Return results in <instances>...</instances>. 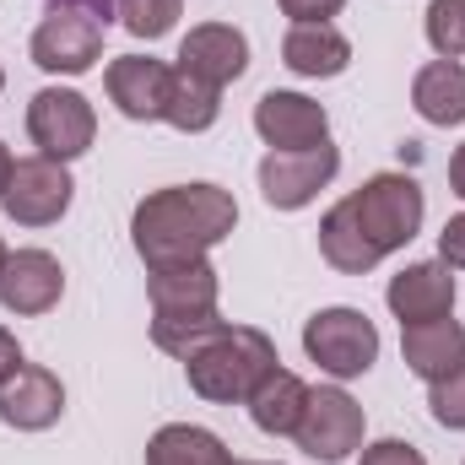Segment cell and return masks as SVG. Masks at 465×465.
<instances>
[{"label": "cell", "instance_id": "obj_11", "mask_svg": "<svg viewBox=\"0 0 465 465\" xmlns=\"http://www.w3.org/2000/svg\"><path fill=\"white\" fill-rule=\"evenodd\" d=\"M254 130L271 152H309L331 141V114L303 93H265L254 104Z\"/></svg>", "mask_w": 465, "mask_h": 465}, {"label": "cell", "instance_id": "obj_23", "mask_svg": "<svg viewBox=\"0 0 465 465\" xmlns=\"http://www.w3.org/2000/svg\"><path fill=\"white\" fill-rule=\"evenodd\" d=\"M223 114V93L217 87H206V82H195V76H184V71H173V93H168V124L173 130H184V135H201V130H212Z\"/></svg>", "mask_w": 465, "mask_h": 465}, {"label": "cell", "instance_id": "obj_24", "mask_svg": "<svg viewBox=\"0 0 465 465\" xmlns=\"http://www.w3.org/2000/svg\"><path fill=\"white\" fill-rule=\"evenodd\" d=\"M428 44L439 49V60H460L465 54V0H433L428 5Z\"/></svg>", "mask_w": 465, "mask_h": 465}, {"label": "cell", "instance_id": "obj_22", "mask_svg": "<svg viewBox=\"0 0 465 465\" xmlns=\"http://www.w3.org/2000/svg\"><path fill=\"white\" fill-rule=\"evenodd\" d=\"M320 254H325L336 271H347V276H362V271H373V265L384 260V254L368 243V232L357 228V217L347 212V201L325 212V223H320Z\"/></svg>", "mask_w": 465, "mask_h": 465}, {"label": "cell", "instance_id": "obj_8", "mask_svg": "<svg viewBox=\"0 0 465 465\" xmlns=\"http://www.w3.org/2000/svg\"><path fill=\"white\" fill-rule=\"evenodd\" d=\"M71 190H76V184H71L65 163H54V157H16L0 206H5V217L22 223V228H49V223L65 217Z\"/></svg>", "mask_w": 465, "mask_h": 465}, {"label": "cell", "instance_id": "obj_17", "mask_svg": "<svg viewBox=\"0 0 465 465\" xmlns=\"http://www.w3.org/2000/svg\"><path fill=\"white\" fill-rule=\"evenodd\" d=\"M401 351H406V368L428 384L450 379L465 362V331L455 320H422V325H401Z\"/></svg>", "mask_w": 465, "mask_h": 465}, {"label": "cell", "instance_id": "obj_6", "mask_svg": "<svg viewBox=\"0 0 465 465\" xmlns=\"http://www.w3.org/2000/svg\"><path fill=\"white\" fill-rule=\"evenodd\" d=\"M27 135H33L38 157L71 163V157H82V152L93 146L98 114H93V104H87L82 93H71V87H44V93H33V104H27Z\"/></svg>", "mask_w": 465, "mask_h": 465}, {"label": "cell", "instance_id": "obj_20", "mask_svg": "<svg viewBox=\"0 0 465 465\" xmlns=\"http://www.w3.org/2000/svg\"><path fill=\"white\" fill-rule=\"evenodd\" d=\"M411 104L428 124H465V65L460 60H433L411 82Z\"/></svg>", "mask_w": 465, "mask_h": 465}, {"label": "cell", "instance_id": "obj_9", "mask_svg": "<svg viewBox=\"0 0 465 465\" xmlns=\"http://www.w3.org/2000/svg\"><path fill=\"white\" fill-rule=\"evenodd\" d=\"M298 450L314 455V460L336 465L347 460L351 450L362 444V406L351 401L347 390L325 384V390H309V406H303V422H298Z\"/></svg>", "mask_w": 465, "mask_h": 465}, {"label": "cell", "instance_id": "obj_16", "mask_svg": "<svg viewBox=\"0 0 465 465\" xmlns=\"http://www.w3.org/2000/svg\"><path fill=\"white\" fill-rule=\"evenodd\" d=\"M173 93V71L146 54H119L109 65V98L119 104L124 119H163Z\"/></svg>", "mask_w": 465, "mask_h": 465}, {"label": "cell", "instance_id": "obj_19", "mask_svg": "<svg viewBox=\"0 0 465 465\" xmlns=\"http://www.w3.org/2000/svg\"><path fill=\"white\" fill-rule=\"evenodd\" d=\"M243 406H249V417H254L260 433L282 439V433H298L303 406H309V384H303L298 373H287V368H271V373L260 379V390H254Z\"/></svg>", "mask_w": 465, "mask_h": 465}, {"label": "cell", "instance_id": "obj_4", "mask_svg": "<svg viewBox=\"0 0 465 465\" xmlns=\"http://www.w3.org/2000/svg\"><path fill=\"white\" fill-rule=\"evenodd\" d=\"M347 212L357 217V228L368 232V243L379 254H395V249H406L417 238L428 206H422V184L417 179H406V173H373L362 190L347 195Z\"/></svg>", "mask_w": 465, "mask_h": 465}, {"label": "cell", "instance_id": "obj_30", "mask_svg": "<svg viewBox=\"0 0 465 465\" xmlns=\"http://www.w3.org/2000/svg\"><path fill=\"white\" fill-rule=\"evenodd\" d=\"M49 5H71V11H87V16H98L104 27L119 16V0H49Z\"/></svg>", "mask_w": 465, "mask_h": 465}, {"label": "cell", "instance_id": "obj_34", "mask_svg": "<svg viewBox=\"0 0 465 465\" xmlns=\"http://www.w3.org/2000/svg\"><path fill=\"white\" fill-rule=\"evenodd\" d=\"M0 271H5V243H0Z\"/></svg>", "mask_w": 465, "mask_h": 465}, {"label": "cell", "instance_id": "obj_21", "mask_svg": "<svg viewBox=\"0 0 465 465\" xmlns=\"http://www.w3.org/2000/svg\"><path fill=\"white\" fill-rule=\"evenodd\" d=\"M146 465H238L228 455V444L206 428H190V422H168L152 433L146 444Z\"/></svg>", "mask_w": 465, "mask_h": 465}, {"label": "cell", "instance_id": "obj_1", "mask_svg": "<svg viewBox=\"0 0 465 465\" xmlns=\"http://www.w3.org/2000/svg\"><path fill=\"white\" fill-rule=\"evenodd\" d=\"M232 228H238V206H232L228 190H217V184H173V190H157L130 217V238H135V254L146 260V271L195 265Z\"/></svg>", "mask_w": 465, "mask_h": 465}, {"label": "cell", "instance_id": "obj_32", "mask_svg": "<svg viewBox=\"0 0 465 465\" xmlns=\"http://www.w3.org/2000/svg\"><path fill=\"white\" fill-rule=\"evenodd\" d=\"M450 184H455V195L465 201V146L455 152V157H450Z\"/></svg>", "mask_w": 465, "mask_h": 465}, {"label": "cell", "instance_id": "obj_10", "mask_svg": "<svg viewBox=\"0 0 465 465\" xmlns=\"http://www.w3.org/2000/svg\"><path fill=\"white\" fill-rule=\"evenodd\" d=\"M336 168H341V152L331 141L309 146V152H271L260 163V195L276 212H298L336 179Z\"/></svg>", "mask_w": 465, "mask_h": 465}, {"label": "cell", "instance_id": "obj_31", "mask_svg": "<svg viewBox=\"0 0 465 465\" xmlns=\"http://www.w3.org/2000/svg\"><path fill=\"white\" fill-rule=\"evenodd\" d=\"M16 368H22V347H16V336H11V331L0 325V384H5V379H11Z\"/></svg>", "mask_w": 465, "mask_h": 465}, {"label": "cell", "instance_id": "obj_28", "mask_svg": "<svg viewBox=\"0 0 465 465\" xmlns=\"http://www.w3.org/2000/svg\"><path fill=\"white\" fill-rule=\"evenodd\" d=\"M439 260H444L450 271H460L465 265V212L444 223V232H439Z\"/></svg>", "mask_w": 465, "mask_h": 465}, {"label": "cell", "instance_id": "obj_35", "mask_svg": "<svg viewBox=\"0 0 465 465\" xmlns=\"http://www.w3.org/2000/svg\"><path fill=\"white\" fill-rule=\"evenodd\" d=\"M0 87H5V71H0Z\"/></svg>", "mask_w": 465, "mask_h": 465}, {"label": "cell", "instance_id": "obj_33", "mask_svg": "<svg viewBox=\"0 0 465 465\" xmlns=\"http://www.w3.org/2000/svg\"><path fill=\"white\" fill-rule=\"evenodd\" d=\"M11 168H16V157H11L5 141H0V195H5V184H11Z\"/></svg>", "mask_w": 465, "mask_h": 465}, {"label": "cell", "instance_id": "obj_5", "mask_svg": "<svg viewBox=\"0 0 465 465\" xmlns=\"http://www.w3.org/2000/svg\"><path fill=\"white\" fill-rule=\"evenodd\" d=\"M303 351L331 373V379H357L379 357V331L357 309H320L303 325Z\"/></svg>", "mask_w": 465, "mask_h": 465}, {"label": "cell", "instance_id": "obj_29", "mask_svg": "<svg viewBox=\"0 0 465 465\" xmlns=\"http://www.w3.org/2000/svg\"><path fill=\"white\" fill-rule=\"evenodd\" d=\"M341 5H347V0H282V11H287L292 22H331Z\"/></svg>", "mask_w": 465, "mask_h": 465}, {"label": "cell", "instance_id": "obj_15", "mask_svg": "<svg viewBox=\"0 0 465 465\" xmlns=\"http://www.w3.org/2000/svg\"><path fill=\"white\" fill-rule=\"evenodd\" d=\"M60 411H65V384H60L49 368L22 362V368L0 384V422H5V428L44 433V428L60 422Z\"/></svg>", "mask_w": 465, "mask_h": 465}, {"label": "cell", "instance_id": "obj_14", "mask_svg": "<svg viewBox=\"0 0 465 465\" xmlns=\"http://www.w3.org/2000/svg\"><path fill=\"white\" fill-rule=\"evenodd\" d=\"M65 292V271L49 249H16L0 271V303L11 314H49Z\"/></svg>", "mask_w": 465, "mask_h": 465}, {"label": "cell", "instance_id": "obj_18", "mask_svg": "<svg viewBox=\"0 0 465 465\" xmlns=\"http://www.w3.org/2000/svg\"><path fill=\"white\" fill-rule=\"evenodd\" d=\"M282 60H287V71H298V76H341L351 65V44L331 27V22H298L287 38H282Z\"/></svg>", "mask_w": 465, "mask_h": 465}, {"label": "cell", "instance_id": "obj_13", "mask_svg": "<svg viewBox=\"0 0 465 465\" xmlns=\"http://www.w3.org/2000/svg\"><path fill=\"white\" fill-rule=\"evenodd\" d=\"M384 303L401 325H422V320H450L455 309V276L444 260H422V265H406L401 276H390L384 287Z\"/></svg>", "mask_w": 465, "mask_h": 465}, {"label": "cell", "instance_id": "obj_26", "mask_svg": "<svg viewBox=\"0 0 465 465\" xmlns=\"http://www.w3.org/2000/svg\"><path fill=\"white\" fill-rule=\"evenodd\" d=\"M428 406H433V417H439L444 428H465V362L450 373V379H439V384H433Z\"/></svg>", "mask_w": 465, "mask_h": 465}, {"label": "cell", "instance_id": "obj_3", "mask_svg": "<svg viewBox=\"0 0 465 465\" xmlns=\"http://www.w3.org/2000/svg\"><path fill=\"white\" fill-rule=\"evenodd\" d=\"M276 368V347L265 331H249V325H223L201 351L184 357V373H190V390L212 406H232V401H249L260 390V379Z\"/></svg>", "mask_w": 465, "mask_h": 465}, {"label": "cell", "instance_id": "obj_2", "mask_svg": "<svg viewBox=\"0 0 465 465\" xmlns=\"http://www.w3.org/2000/svg\"><path fill=\"white\" fill-rule=\"evenodd\" d=\"M146 292H152V341L163 351H173L179 362L190 351H201L228 325V320H217V271L206 260L152 271Z\"/></svg>", "mask_w": 465, "mask_h": 465}, {"label": "cell", "instance_id": "obj_25", "mask_svg": "<svg viewBox=\"0 0 465 465\" xmlns=\"http://www.w3.org/2000/svg\"><path fill=\"white\" fill-rule=\"evenodd\" d=\"M119 22H124V33H135V38H163V33H173V22H179V0H119Z\"/></svg>", "mask_w": 465, "mask_h": 465}, {"label": "cell", "instance_id": "obj_27", "mask_svg": "<svg viewBox=\"0 0 465 465\" xmlns=\"http://www.w3.org/2000/svg\"><path fill=\"white\" fill-rule=\"evenodd\" d=\"M362 465H428V460H422V450L406 444V439H379L373 450H362Z\"/></svg>", "mask_w": 465, "mask_h": 465}, {"label": "cell", "instance_id": "obj_7", "mask_svg": "<svg viewBox=\"0 0 465 465\" xmlns=\"http://www.w3.org/2000/svg\"><path fill=\"white\" fill-rule=\"evenodd\" d=\"M104 22L87 16V11H71V5H49V16L38 22L33 33V65L38 71H54V76H82L98 65L104 54Z\"/></svg>", "mask_w": 465, "mask_h": 465}, {"label": "cell", "instance_id": "obj_12", "mask_svg": "<svg viewBox=\"0 0 465 465\" xmlns=\"http://www.w3.org/2000/svg\"><path fill=\"white\" fill-rule=\"evenodd\" d=\"M173 71H184V76H195V82L223 93L228 82H238L249 71V38L238 27H228V22H201L179 44V65Z\"/></svg>", "mask_w": 465, "mask_h": 465}]
</instances>
